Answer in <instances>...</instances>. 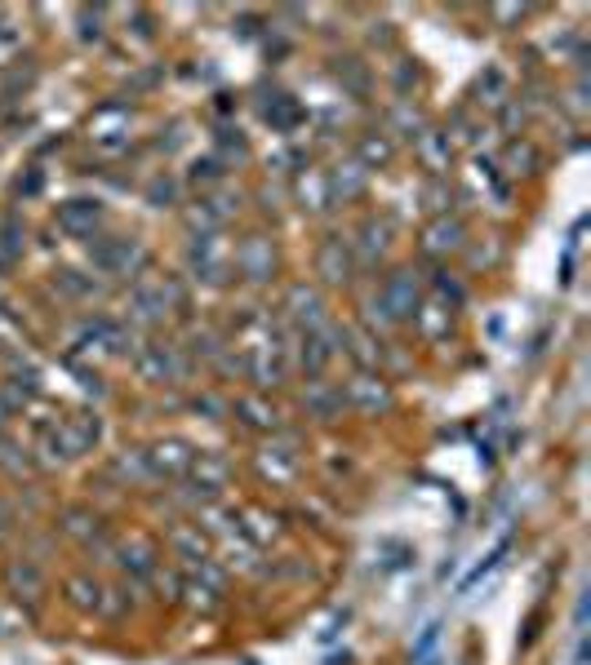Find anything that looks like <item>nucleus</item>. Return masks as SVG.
I'll return each mask as SVG.
<instances>
[{
  "label": "nucleus",
  "mask_w": 591,
  "mask_h": 665,
  "mask_svg": "<svg viewBox=\"0 0 591 665\" xmlns=\"http://www.w3.org/2000/svg\"><path fill=\"white\" fill-rule=\"evenodd\" d=\"M418 302V284H414V271H396L391 280L383 284V298L378 306L387 311V320H400V315H410Z\"/></svg>",
  "instance_id": "obj_1"
},
{
  "label": "nucleus",
  "mask_w": 591,
  "mask_h": 665,
  "mask_svg": "<svg viewBox=\"0 0 591 665\" xmlns=\"http://www.w3.org/2000/svg\"><path fill=\"white\" fill-rule=\"evenodd\" d=\"M98 262L107 271H116V275H130V271H139L147 262V253H142L139 240H103L98 244Z\"/></svg>",
  "instance_id": "obj_2"
},
{
  "label": "nucleus",
  "mask_w": 591,
  "mask_h": 665,
  "mask_svg": "<svg viewBox=\"0 0 591 665\" xmlns=\"http://www.w3.org/2000/svg\"><path fill=\"white\" fill-rule=\"evenodd\" d=\"M272 262H276V253H272V244H267L263 235H249L241 249H236V266H241L249 280H267V275H272Z\"/></svg>",
  "instance_id": "obj_3"
},
{
  "label": "nucleus",
  "mask_w": 591,
  "mask_h": 665,
  "mask_svg": "<svg viewBox=\"0 0 591 665\" xmlns=\"http://www.w3.org/2000/svg\"><path fill=\"white\" fill-rule=\"evenodd\" d=\"M98 218H103V209H98V200H67L63 209H58V227H67V231L85 235L98 227Z\"/></svg>",
  "instance_id": "obj_4"
},
{
  "label": "nucleus",
  "mask_w": 591,
  "mask_h": 665,
  "mask_svg": "<svg viewBox=\"0 0 591 665\" xmlns=\"http://www.w3.org/2000/svg\"><path fill=\"white\" fill-rule=\"evenodd\" d=\"M192 258H196V271H205V280H213V284L227 275V249H218V235H201Z\"/></svg>",
  "instance_id": "obj_5"
},
{
  "label": "nucleus",
  "mask_w": 591,
  "mask_h": 665,
  "mask_svg": "<svg viewBox=\"0 0 591 665\" xmlns=\"http://www.w3.org/2000/svg\"><path fill=\"white\" fill-rule=\"evenodd\" d=\"M329 178V200H356L365 191V165L356 160V165H338L334 173H325Z\"/></svg>",
  "instance_id": "obj_6"
},
{
  "label": "nucleus",
  "mask_w": 591,
  "mask_h": 665,
  "mask_svg": "<svg viewBox=\"0 0 591 665\" xmlns=\"http://www.w3.org/2000/svg\"><path fill=\"white\" fill-rule=\"evenodd\" d=\"M316 266H320V275L325 280H347V271H351V253H347V244L334 235V240H325L320 244V258H316Z\"/></svg>",
  "instance_id": "obj_7"
},
{
  "label": "nucleus",
  "mask_w": 591,
  "mask_h": 665,
  "mask_svg": "<svg viewBox=\"0 0 591 665\" xmlns=\"http://www.w3.org/2000/svg\"><path fill=\"white\" fill-rule=\"evenodd\" d=\"M294 191H298L303 209H329V178L325 173H303Z\"/></svg>",
  "instance_id": "obj_8"
},
{
  "label": "nucleus",
  "mask_w": 591,
  "mask_h": 665,
  "mask_svg": "<svg viewBox=\"0 0 591 665\" xmlns=\"http://www.w3.org/2000/svg\"><path fill=\"white\" fill-rule=\"evenodd\" d=\"M391 231H396V227H391V218H369V222L360 227V235H365V240H360L365 258H378V253H387V249H391Z\"/></svg>",
  "instance_id": "obj_9"
},
{
  "label": "nucleus",
  "mask_w": 591,
  "mask_h": 665,
  "mask_svg": "<svg viewBox=\"0 0 591 665\" xmlns=\"http://www.w3.org/2000/svg\"><path fill=\"white\" fill-rule=\"evenodd\" d=\"M418 151H422V160L431 169H445L450 165V133H436V129H427V133H418Z\"/></svg>",
  "instance_id": "obj_10"
},
{
  "label": "nucleus",
  "mask_w": 591,
  "mask_h": 665,
  "mask_svg": "<svg viewBox=\"0 0 591 665\" xmlns=\"http://www.w3.org/2000/svg\"><path fill=\"white\" fill-rule=\"evenodd\" d=\"M94 138L103 142V147H120L125 142V129H130V116L125 111H98V120H94Z\"/></svg>",
  "instance_id": "obj_11"
},
{
  "label": "nucleus",
  "mask_w": 591,
  "mask_h": 665,
  "mask_svg": "<svg viewBox=\"0 0 591 665\" xmlns=\"http://www.w3.org/2000/svg\"><path fill=\"white\" fill-rule=\"evenodd\" d=\"M462 244V222L458 218H441L436 227H427V249L431 253H445V249H458Z\"/></svg>",
  "instance_id": "obj_12"
},
{
  "label": "nucleus",
  "mask_w": 591,
  "mask_h": 665,
  "mask_svg": "<svg viewBox=\"0 0 591 665\" xmlns=\"http://www.w3.org/2000/svg\"><path fill=\"white\" fill-rule=\"evenodd\" d=\"M289 306H294V320H298V324H316V320H320V293L307 289V284H298V289L289 293Z\"/></svg>",
  "instance_id": "obj_13"
},
{
  "label": "nucleus",
  "mask_w": 591,
  "mask_h": 665,
  "mask_svg": "<svg viewBox=\"0 0 591 665\" xmlns=\"http://www.w3.org/2000/svg\"><path fill=\"white\" fill-rule=\"evenodd\" d=\"M360 160H369V165L391 160V142H387L383 133H365V138H360Z\"/></svg>",
  "instance_id": "obj_14"
},
{
  "label": "nucleus",
  "mask_w": 591,
  "mask_h": 665,
  "mask_svg": "<svg viewBox=\"0 0 591 665\" xmlns=\"http://www.w3.org/2000/svg\"><path fill=\"white\" fill-rule=\"evenodd\" d=\"M267 120H276L280 129H289V125H294V120H298V111H294V102L285 98V94H276V102H272V107H267Z\"/></svg>",
  "instance_id": "obj_15"
},
{
  "label": "nucleus",
  "mask_w": 591,
  "mask_h": 665,
  "mask_svg": "<svg viewBox=\"0 0 591 665\" xmlns=\"http://www.w3.org/2000/svg\"><path fill=\"white\" fill-rule=\"evenodd\" d=\"M529 165H534V147H529V142H512V151H507V169H512V173H524Z\"/></svg>",
  "instance_id": "obj_16"
},
{
  "label": "nucleus",
  "mask_w": 591,
  "mask_h": 665,
  "mask_svg": "<svg viewBox=\"0 0 591 665\" xmlns=\"http://www.w3.org/2000/svg\"><path fill=\"white\" fill-rule=\"evenodd\" d=\"M178 196V187H174V178H156L151 187H147V200L151 204H170V200Z\"/></svg>",
  "instance_id": "obj_17"
}]
</instances>
